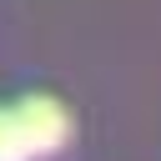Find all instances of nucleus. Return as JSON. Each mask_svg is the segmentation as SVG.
Segmentation results:
<instances>
[{
    "mask_svg": "<svg viewBox=\"0 0 161 161\" xmlns=\"http://www.w3.org/2000/svg\"><path fill=\"white\" fill-rule=\"evenodd\" d=\"M15 116H20V126H25L30 146H35V156L60 151L65 136H70V116H65V106L50 101V96H25V101H15Z\"/></svg>",
    "mask_w": 161,
    "mask_h": 161,
    "instance_id": "1",
    "label": "nucleus"
},
{
    "mask_svg": "<svg viewBox=\"0 0 161 161\" xmlns=\"http://www.w3.org/2000/svg\"><path fill=\"white\" fill-rule=\"evenodd\" d=\"M0 161H35V146H30L15 106H0Z\"/></svg>",
    "mask_w": 161,
    "mask_h": 161,
    "instance_id": "2",
    "label": "nucleus"
}]
</instances>
